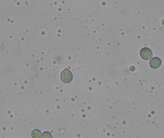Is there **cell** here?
Wrapping results in <instances>:
<instances>
[{"label": "cell", "instance_id": "5b68a950", "mask_svg": "<svg viewBox=\"0 0 164 138\" xmlns=\"http://www.w3.org/2000/svg\"><path fill=\"white\" fill-rule=\"evenodd\" d=\"M52 136L51 133H50L49 132H48V131H45V132H44L42 134V136H41V138H52Z\"/></svg>", "mask_w": 164, "mask_h": 138}, {"label": "cell", "instance_id": "7a4b0ae2", "mask_svg": "<svg viewBox=\"0 0 164 138\" xmlns=\"http://www.w3.org/2000/svg\"><path fill=\"white\" fill-rule=\"evenodd\" d=\"M140 56L145 60H149L153 57V53L150 48H144L140 51Z\"/></svg>", "mask_w": 164, "mask_h": 138}, {"label": "cell", "instance_id": "277c9868", "mask_svg": "<svg viewBox=\"0 0 164 138\" xmlns=\"http://www.w3.org/2000/svg\"><path fill=\"white\" fill-rule=\"evenodd\" d=\"M41 131L38 129L33 130L32 132V138H40L41 137Z\"/></svg>", "mask_w": 164, "mask_h": 138}, {"label": "cell", "instance_id": "3957f363", "mask_svg": "<svg viewBox=\"0 0 164 138\" xmlns=\"http://www.w3.org/2000/svg\"><path fill=\"white\" fill-rule=\"evenodd\" d=\"M161 64V60L158 57L153 58L150 61V65L152 68H158L160 66Z\"/></svg>", "mask_w": 164, "mask_h": 138}, {"label": "cell", "instance_id": "6da1fadb", "mask_svg": "<svg viewBox=\"0 0 164 138\" xmlns=\"http://www.w3.org/2000/svg\"><path fill=\"white\" fill-rule=\"evenodd\" d=\"M61 80L64 83H70L73 80V75L71 71L68 69H65L61 74Z\"/></svg>", "mask_w": 164, "mask_h": 138}]
</instances>
